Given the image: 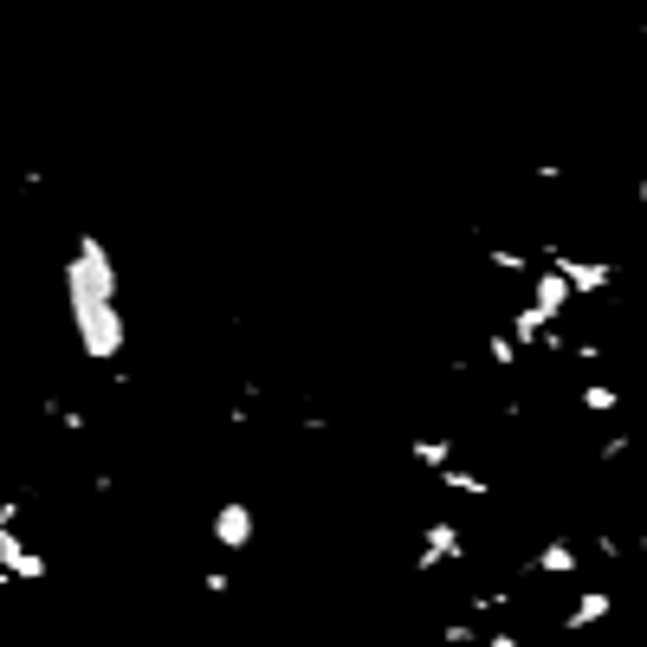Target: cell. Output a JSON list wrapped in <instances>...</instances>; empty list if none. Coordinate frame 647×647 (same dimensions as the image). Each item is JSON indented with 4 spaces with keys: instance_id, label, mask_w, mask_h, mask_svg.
Wrapping results in <instances>:
<instances>
[{
    "instance_id": "cell-1",
    "label": "cell",
    "mask_w": 647,
    "mask_h": 647,
    "mask_svg": "<svg viewBox=\"0 0 647 647\" xmlns=\"http://www.w3.org/2000/svg\"><path fill=\"white\" fill-rule=\"evenodd\" d=\"M65 305L78 324V350L91 363L123 356V311H117V260L98 233H78L72 260H65Z\"/></svg>"
},
{
    "instance_id": "cell-2",
    "label": "cell",
    "mask_w": 647,
    "mask_h": 647,
    "mask_svg": "<svg viewBox=\"0 0 647 647\" xmlns=\"http://www.w3.org/2000/svg\"><path fill=\"white\" fill-rule=\"evenodd\" d=\"M208 537H214L221 550H246V544L260 537V512H253L246 498H228V505L208 518Z\"/></svg>"
},
{
    "instance_id": "cell-3",
    "label": "cell",
    "mask_w": 647,
    "mask_h": 647,
    "mask_svg": "<svg viewBox=\"0 0 647 647\" xmlns=\"http://www.w3.org/2000/svg\"><path fill=\"white\" fill-rule=\"evenodd\" d=\"M576 408L596 415V421H609L615 408H621V388H609V382H583V388H576Z\"/></svg>"
},
{
    "instance_id": "cell-4",
    "label": "cell",
    "mask_w": 647,
    "mask_h": 647,
    "mask_svg": "<svg viewBox=\"0 0 647 647\" xmlns=\"http://www.w3.org/2000/svg\"><path fill=\"white\" fill-rule=\"evenodd\" d=\"M447 493H459V498H493V479L486 473H473V466H447V473H434Z\"/></svg>"
},
{
    "instance_id": "cell-5",
    "label": "cell",
    "mask_w": 647,
    "mask_h": 647,
    "mask_svg": "<svg viewBox=\"0 0 647 647\" xmlns=\"http://www.w3.org/2000/svg\"><path fill=\"white\" fill-rule=\"evenodd\" d=\"M408 459H415V466H427V473H447V466H454V441H415V447H408Z\"/></svg>"
},
{
    "instance_id": "cell-6",
    "label": "cell",
    "mask_w": 647,
    "mask_h": 647,
    "mask_svg": "<svg viewBox=\"0 0 647 647\" xmlns=\"http://www.w3.org/2000/svg\"><path fill=\"white\" fill-rule=\"evenodd\" d=\"M486 356H493V370H518V363H525V350L505 337V331H493V337H486Z\"/></svg>"
}]
</instances>
